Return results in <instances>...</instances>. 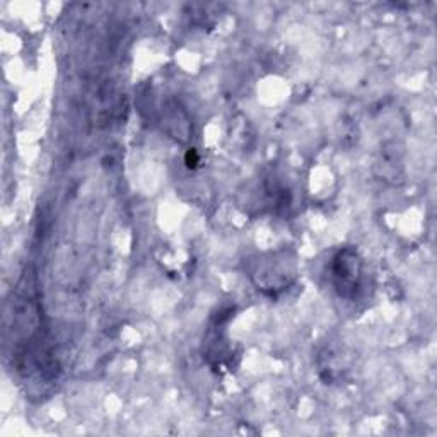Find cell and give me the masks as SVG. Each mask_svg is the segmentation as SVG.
<instances>
[{"label":"cell","instance_id":"cell-1","mask_svg":"<svg viewBox=\"0 0 437 437\" xmlns=\"http://www.w3.org/2000/svg\"><path fill=\"white\" fill-rule=\"evenodd\" d=\"M331 277L333 285L342 297L352 299L359 291L362 279V261L357 251L344 248L331 261Z\"/></svg>","mask_w":437,"mask_h":437},{"label":"cell","instance_id":"cell-2","mask_svg":"<svg viewBox=\"0 0 437 437\" xmlns=\"http://www.w3.org/2000/svg\"><path fill=\"white\" fill-rule=\"evenodd\" d=\"M187 166L188 167H195L198 164V156H197V152H195L193 149H190L188 150V154H187Z\"/></svg>","mask_w":437,"mask_h":437}]
</instances>
